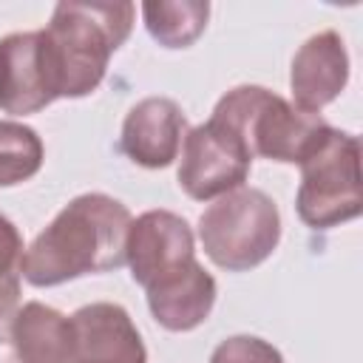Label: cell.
I'll return each instance as SVG.
<instances>
[{
	"label": "cell",
	"instance_id": "obj_1",
	"mask_svg": "<svg viewBox=\"0 0 363 363\" xmlns=\"http://www.w3.org/2000/svg\"><path fill=\"white\" fill-rule=\"evenodd\" d=\"M130 210L105 193L71 199L23 252V278L31 286H57L82 275L125 267Z\"/></svg>",
	"mask_w": 363,
	"mask_h": 363
},
{
	"label": "cell",
	"instance_id": "obj_2",
	"mask_svg": "<svg viewBox=\"0 0 363 363\" xmlns=\"http://www.w3.org/2000/svg\"><path fill=\"white\" fill-rule=\"evenodd\" d=\"M136 6L122 3H77L54 6L45 26L60 71V99H79L99 88L111 54L130 37Z\"/></svg>",
	"mask_w": 363,
	"mask_h": 363
},
{
	"label": "cell",
	"instance_id": "obj_3",
	"mask_svg": "<svg viewBox=\"0 0 363 363\" xmlns=\"http://www.w3.org/2000/svg\"><path fill=\"white\" fill-rule=\"evenodd\" d=\"M210 116L230 128L252 159L261 156L286 164H301L332 128L320 113H306L264 85L230 88Z\"/></svg>",
	"mask_w": 363,
	"mask_h": 363
},
{
	"label": "cell",
	"instance_id": "obj_4",
	"mask_svg": "<svg viewBox=\"0 0 363 363\" xmlns=\"http://www.w3.org/2000/svg\"><path fill=\"white\" fill-rule=\"evenodd\" d=\"M199 241L216 267L247 272L264 264L281 241L278 204L258 187H235L199 216Z\"/></svg>",
	"mask_w": 363,
	"mask_h": 363
},
{
	"label": "cell",
	"instance_id": "obj_5",
	"mask_svg": "<svg viewBox=\"0 0 363 363\" xmlns=\"http://www.w3.org/2000/svg\"><path fill=\"white\" fill-rule=\"evenodd\" d=\"M298 167L295 210L306 227L329 230L360 216V142L354 133L329 128L323 142Z\"/></svg>",
	"mask_w": 363,
	"mask_h": 363
},
{
	"label": "cell",
	"instance_id": "obj_6",
	"mask_svg": "<svg viewBox=\"0 0 363 363\" xmlns=\"http://www.w3.org/2000/svg\"><path fill=\"white\" fill-rule=\"evenodd\" d=\"M179 153V187L196 201H210L244 187L252 164L247 145L213 116L196 128H187Z\"/></svg>",
	"mask_w": 363,
	"mask_h": 363
},
{
	"label": "cell",
	"instance_id": "obj_7",
	"mask_svg": "<svg viewBox=\"0 0 363 363\" xmlns=\"http://www.w3.org/2000/svg\"><path fill=\"white\" fill-rule=\"evenodd\" d=\"M60 99V71L45 28L0 37V111L37 113Z\"/></svg>",
	"mask_w": 363,
	"mask_h": 363
},
{
	"label": "cell",
	"instance_id": "obj_8",
	"mask_svg": "<svg viewBox=\"0 0 363 363\" xmlns=\"http://www.w3.org/2000/svg\"><path fill=\"white\" fill-rule=\"evenodd\" d=\"M196 258V238L190 224L170 210H147L130 218L125 241V264L139 286L159 281Z\"/></svg>",
	"mask_w": 363,
	"mask_h": 363
},
{
	"label": "cell",
	"instance_id": "obj_9",
	"mask_svg": "<svg viewBox=\"0 0 363 363\" xmlns=\"http://www.w3.org/2000/svg\"><path fill=\"white\" fill-rule=\"evenodd\" d=\"M71 363H147V349L128 309L111 301L71 315Z\"/></svg>",
	"mask_w": 363,
	"mask_h": 363
},
{
	"label": "cell",
	"instance_id": "obj_10",
	"mask_svg": "<svg viewBox=\"0 0 363 363\" xmlns=\"http://www.w3.org/2000/svg\"><path fill=\"white\" fill-rule=\"evenodd\" d=\"M184 133H187V116L176 99L145 96L128 111L122 122L119 147L139 167L159 170L179 159Z\"/></svg>",
	"mask_w": 363,
	"mask_h": 363
},
{
	"label": "cell",
	"instance_id": "obj_11",
	"mask_svg": "<svg viewBox=\"0 0 363 363\" xmlns=\"http://www.w3.org/2000/svg\"><path fill=\"white\" fill-rule=\"evenodd\" d=\"M349 82V54L337 31L326 28L312 34L292 57L289 88L292 105L306 113H320L335 102Z\"/></svg>",
	"mask_w": 363,
	"mask_h": 363
},
{
	"label": "cell",
	"instance_id": "obj_12",
	"mask_svg": "<svg viewBox=\"0 0 363 363\" xmlns=\"http://www.w3.org/2000/svg\"><path fill=\"white\" fill-rule=\"evenodd\" d=\"M153 320L167 332H190L201 326L216 306V278L193 258L179 269L145 286Z\"/></svg>",
	"mask_w": 363,
	"mask_h": 363
},
{
	"label": "cell",
	"instance_id": "obj_13",
	"mask_svg": "<svg viewBox=\"0 0 363 363\" xmlns=\"http://www.w3.org/2000/svg\"><path fill=\"white\" fill-rule=\"evenodd\" d=\"M9 343L17 363H71V318L28 301L9 320Z\"/></svg>",
	"mask_w": 363,
	"mask_h": 363
},
{
	"label": "cell",
	"instance_id": "obj_14",
	"mask_svg": "<svg viewBox=\"0 0 363 363\" xmlns=\"http://www.w3.org/2000/svg\"><path fill=\"white\" fill-rule=\"evenodd\" d=\"M142 17L147 34L164 45V48H187L193 45L210 17V3L207 0H182V3H156L147 0L142 3Z\"/></svg>",
	"mask_w": 363,
	"mask_h": 363
},
{
	"label": "cell",
	"instance_id": "obj_15",
	"mask_svg": "<svg viewBox=\"0 0 363 363\" xmlns=\"http://www.w3.org/2000/svg\"><path fill=\"white\" fill-rule=\"evenodd\" d=\"M45 159L40 133L31 125L0 119V187L28 182Z\"/></svg>",
	"mask_w": 363,
	"mask_h": 363
},
{
	"label": "cell",
	"instance_id": "obj_16",
	"mask_svg": "<svg viewBox=\"0 0 363 363\" xmlns=\"http://www.w3.org/2000/svg\"><path fill=\"white\" fill-rule=\"evenodd\" d=\"M23 235L17 224L0 213V329H9L11 315L20 301V278H23Z\"/></svg>",
	"mask_w": 363,
	"mask_h": 363
},
{
	"label": "cell",
	"instance_id": "obj_17",
	"mask_svg": "<svg viewBox=\"0 0 363 363\" xmlns=\"http://www.w3.org/2000/svg\"><path fill=\"white\" fill-rule=\"evenodd\" d=\"M210 363H284V354L264 337L233 335L213 349Z\"/></svg>",
	"mask_w": 363,
	"mask_h": 363
}]
</instances>
